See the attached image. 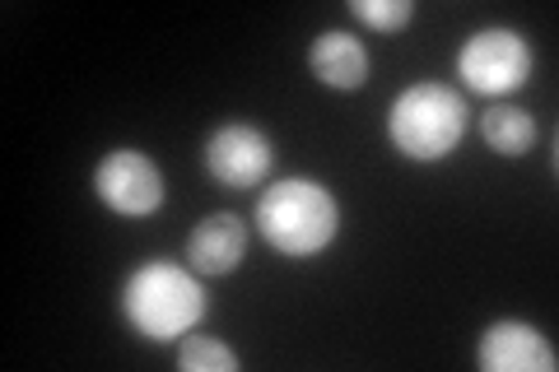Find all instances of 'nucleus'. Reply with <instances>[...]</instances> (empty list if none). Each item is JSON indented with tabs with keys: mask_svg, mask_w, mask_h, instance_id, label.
<instances>
[{
	"mask_svg": "<svg viewBox=\"0 0 559 372\" xmlns=\"http://www.w3.org/2000/svg\"><path fill=\"white\" fill-rule=\"evenodd\" d=\"M205 312H210V293L201 275L178 261H145L121 285V316H127L135 335H145L154 345L191 335L205 322Z\"/></svg>",
	"mask_w": 559,
	"mask_h": 372,
	"instance_id": "obj_1",
	"label": "nucleus"
},
{
	"mask_svg": "<svg viewBox=\"0 0 559 372\" xmlns=\"http://www.w3.org/2000/svg\"><path fill=\"white\" fill-rule=\"evenodd\" d=\"M257 228L280 256L308 261L336 242L341 205L322 182H312V177H280L275 187L261 191Z\"/></svg>",
	"mask_w": 559,
	"mask_h": 372,
	"instance_id": "obj_2",
	"label": "nucleus"
},
{
	"mask_svg": "<svg viewBox=\"0 0 559 372\" xmlns=\"http://www.w3.org/2000/svg\"><path fill=\"white\" fill-rule=\"evenodd\" d=\"M466 98L452 84L419 80L401 88L388 112V140L411 164H439L466 140Z\"/></svg>",
	"mask_w": 559,
	"mask_h": 372,
	"instance_id": "obj_3",
	"label": "nucleus"
},
{
	"mask_svg": "<svg viewBox=\"0 0 559 372\" xmlns=\"http://www.w3.org/2000/svg\"><path fill=\"white\" fill-rule=\"evenodd\" d=\"M532 43L522 38L518 28H480V33H471V38L462 43L457 51V75L466 80L471 94H480V98H503V94H513V88L527 84L532 75Z\"/></svg>",
	"mask_w": 559,
	"mask_h": 372,
	"instance_id": "obj_4",
	"label": "nucleus"
},
{
	"mask_svg": "<svg viewBox=\"0 0 559 372\" xmlns=\"http://www.w3.org/2000/svg\"><path fill=\"white\" fill-rule=\"evenodd\" d=\"M94 191L112 215H127V219L154 215L168 196L164 172L145 149H108L103 154L98 168H94Z\"/></svg>",
	"mask_w": 559,
	"mask_h": 372,
	"instance_id": "obj_5",
	"label": "nucleus"
},
{
	"mask_svg": "<svg viewBox=\"0 0 559 372\" xmlns=\"http://www.w3.org/2000/svg\"><path fill=\"white\" fill-rule=\"evenodd\" d=\"M271 158H275L271 135L248 127V121H224V127L205 140V172L229 191L257 187L261 177L271 172Z\"/></svg>",
	"mask_w": 559,
	"mask_h": 372,
	"instance_id": "obj_6",
	"label": "nucleus"
},
{
	"mask_svg": "<svg viewBox=\"0 0 559 372\" xmlns=\"http://www.w3.org/2000/svg\"><path fill=\"white\" fill-rule=\"evenodd\" d=\"M476 363L485 372H555L559 353L532 322H495L480 335Z\"/></svg>",
	"mask_w": 559,
	"mask_h": 372,
	"instance_id": "obj_7",
	"label": "nucleus"
},
{
	"mask_svg": "<svg viewBox=\"0 0 559 372\" xmlns=\"http://www.w3.org/2000/svg\"><path fill=\"white\" fill-rule=\"evenodd\" d=\"M242 256H248V224L229 209L201 219L187 238V265L197 275H234Z\"/></svg>",
	"mask_w": 559,
	"mask_h": 372,
	"instance_id": "obj_8",
	"label": "nucleus"
},
{
	"mask_svg": "<svg viewBox=\"0 0 559 372\" xmlns=\"http://www.w3.org/2000/svg\"><path fill=\"white\" fill-rule=\"evenodd\" d=\"M308 65L326 88H364L369 84V51L355 33L326 28L318 33V43L308 47Z\"/></svg>",
	"mask_w": 559,
	"mask_h": 372,
	"instance_id": "obj_9",
	"label": "nucleus"
},
{
	"mask_svg": "<svg viewBox=\"0 0 559 372\" xmlns=\"http://www.w3.org/2000/svg\"><path fill=\"white\" fill-rule=\"evenodd\" d=\"M480 135L485 145L503 154V158H522L532 145H536V121L527 108H513V103H495V108H485L480 117Z\"/></svg>",
	"mask_w": 559,
	"mask_h": 372,
	"instance_id": "obj_10",
	"label": "nucleus"
},
{
	"mask_svg": "<svg viewBox=\"0 0 559 372\" xmlns=\"http://www.w3.org/2000/svg\"><path fill=\"white\" fill-rule=\"evenodd\" d=\"M178 368L182 372H234L238 368V353L224 345V340H215V335H182Z\"/></svg>",
	"mask_w": 559,
	"mask_h": 372,
	"instance_id": "obj_11",
	"label": "nucleus"
},
{
	"mask_svg": "<svg viewBox=\"0 0 559 372\" xmlns=\"http://www.w3.org/2000/svg\"><path fill=\"white\" fill-rule=\"evenodd\" d=\"M349 14L373 33H401L415 20V5L411 0H349Z\"/></svg>",
	"mask_w": 559,
	"mask_h": 372,
	"instance_id": "obj_12",
	"label": "nucleus"
}]
</instances>
